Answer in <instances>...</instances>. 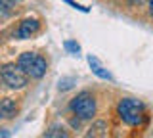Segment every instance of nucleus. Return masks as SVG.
Returning <instances> with one entry per match:
<instances>
[{
	"mask_svg": "<svg viewBox=\"0 0 153 138\" xmlns=\"http://www.w3.org/2000/svg\"><path fill=\"white\" fill-rule=\"evenodd\" d=\"M19 113V106L13 98H0V119L10 121Z\"/></svg>",
	"mask_w": 153,
	"mask_h": 138,
	"instance_id": "nucleus-6",
	"label": "nucleus"
},
{
	"mask_svg": "<svg viewBox=\"0 0 153 138\" xmlns=\"http://www.w3.org/2000/svg\"><path fill=\"white\" fill-rule=\"evenodd\" d=\"M0 79L2 83L6 84L8 88L12 90H19V88H25L29 83V75L19 67L17 63H6L0 67Z\"/></svg>",
	"mask_w": 153,
	"mask_h": 138,
	"instance_id": "nucleus-4",
	"label": "nucleus"
},
{
	"mask_svg": "<svg viewBox=\"0 0 153 138\" xmlns=\"http://www.w3.org/2000/svg\"><path fill=\"white\" fill-rule=\"evenodd\" d=\"M143 2H146V0H128V4H130V6H142Z\"/></svg>",
	"mask_w": 153,
	"mask_h": 138,
	"instance_id": "nucleus-15",
	"label": "nucleus"
},
{
	"mask_svg": "<svg viewBox=\"0 0 153 138\" xmlns=\"http://www.w3.org/2000/svg\"><path fill=\"white\" fill-rule=\"evenodd\" d=\"M65 4H69V6H73L75 10H79V12H82V13H88V8H84L82 4H76L75 0H63Z\"/></svg>",
	"mask_w": 153,
	"mask_h": 138,
	"instance_id": "nucleus-13",
	"label": "nucleus"
},
{
	"mask_svg": "<svg viewBox=\"0 0 153 138\" xmlns=\"http://www.w3.org/2000/svg\"><path fill=\"white\" fill-rule=\"evenodd\" d=\"M0 138H10V131H8V128H0Z\"/></svg>",
	"mask_w": 153,
	"mask_h": 138,
	"instance_id": "nucleus-14",
	"label": "nucleus"
},
{
	"mask_svg": "<svg viewBox=\"0 0 153 138\" xmlns=\"http://www.w3.org/2000/svg\"><path fill=\"white\" fill-rule=\"evenodd\" d=\"M69 107H71V111H73V115L79 117V119H92L96 115V109H98L94 94L88 92V90H82V92L76 94V96L71 100Z\"/></svg>",
	"mask_w": 153,
	"mask_h": 138,
	"instance_id": "nucleus-3",
	"label": "nucleus"
},
{
	"mask_svg": "<svg viewBox=\"0 0 153 138\" xmlns=\"http://www.w3.org/2000/svg\"><path fill=\"white\" fill-rule=\"evenodd\" d=\"M16 12V0H0V17H10Z\"/></svg>",
	"mask_w": 153,
	"mask_h": 138,
	"instance_id": "nucleus-9",
	"label": "nucleus"
},
{
	"mask_svg": "<svg viewBox=\"0 0 153 138\" xmlns=\"http://www.w3.org/2000/svg\"><path fill=\"white\" fill-rule=\"evenodd\" d=\"M17 65L31 79H42L48 71V61L40 54H36V52H23L17 58Z\"/></svg>",
	"mask_w": 153,
	"mask_h": 138,
	"instance_id": "nucleus-2",
	"label": "nucleus"
},
{
	"mask_svg": "<svg viewBox=\"0 0 153 138\" xmlns=\"http://www.w3.org/2000/svg\"><path fill=\"white\" fill-rule=\"evenodd\" d=\"M117 115L128 127H140L146 121V106L142 100L136 98H123L117 104Z\"/></svg>",
	"mask_w": 153,
	"mask_h": 138,
	"instance_id": "nucleus-1",
	"label": "nucleus"
},
{
	"mask_svg": "<svg viewBox=\"0 0 153 138\" xmlns=\"http://www.w3.org/2000/svg\"><path fill=\"white\" fill-rule=\"evenodd\" d=\"M63 46H65V50L69 52V54H79V52H80L79 42H75V40H65Z\"/></svg>",
	"mask_w": 153,
	"mask_h": 138,
	"instance_id": "nucleus-11",
	"label": "nucleus"
},
{
	"mask_svg": "<svg viewBox=\"0 0 153 138\" xmlns=\"http://www.w3.org/2000/svg\"><path fill=\"white\" fill-rule=\"evenodd\" d=\"M73 84H75V79L73 77H65V79H59V87H57V88L63 92V90L73 88Z\"/></svg>",
	"mask_w": 153,
	"mask_h": 138,
	"instance_id": "nucleus-12",
	"label": "nucleus"
},
{
	"mask_svg": "<svg viewBox=\"0 0 153 138\" xmlns=\"http://www.w3.org/2000/svg\"><path fill=\"white\" fill-rule=\"evenodd\" d=\"M149 16L153 17V0H149Z\"/></svg>",
	"mask_w": 153,
	"mask_h": 138,
	"instance_id": "nucleus-16",
	"label": "nucleus"
},
{
	"mask_svg": "<svg viewBox=\"0 0 153 138\" xmlns=\"http://www.w3.org/2000/svg\"><path fill=\"white\" fill-rule=\"evenodd\" d=\"M84 138H107V123H105L103 119L94 121Z\"/></svg>",
	"mask_w": 153,
	"mask_h": 138,
	"instance_id": "nucleus-8",
	"label": "nucleus"
},
{
	"mask_svg": "<svg viewBox=\"0 0 153 138\" xmlns=\"http://www.w3.org/2000/svg\"><path fill=\"white\" fill-rule=\"evenodd\" d=\"M86 60H88V65H90V69H92V73L96 75V77H100V79H103V81H113L111 73H109V71L103 67V65H102V61L96 58V56L90 54Z\"/></svg>",
	"mask_w": 153,
	"mask_h": 138,
	"instance_id": "nucleus-7",
	"label": "nucleus"
},
{
	"mask_svg": "<svg viewBox=\"0 0 153 138\" xmlns=\"http://www.w3.org/2000/svg\"><path fill=\"white\" fill-rule=\"evenodd\" d=\"M44 138H69V134H67V131L63 127H59V125H54L50 128V131L44 134Z\"/></svg>",
	"mask_w": 153,
	"mask_h": 138,
	"instance_id": "nucleus-10",
	"label": "nucleus"
},
{
	"mask_svg": "<svg viewBox=\"0 0 153 138\" xmlns=\"http://www.w3.org/2000/svg\"><path fill=\"white\" fill-rule=\"evenodd\" d=\"M38 29H40V21L35 19V17H29V19H23L19 23L16 37L19 40H27V39H31L33 35H36Z\"/></svg>",
	"mask_w": 153,
	"mask_h": 138,
	"instance_id": "nucleus-5",
	"label": "nucleus"
}]
</instances>
